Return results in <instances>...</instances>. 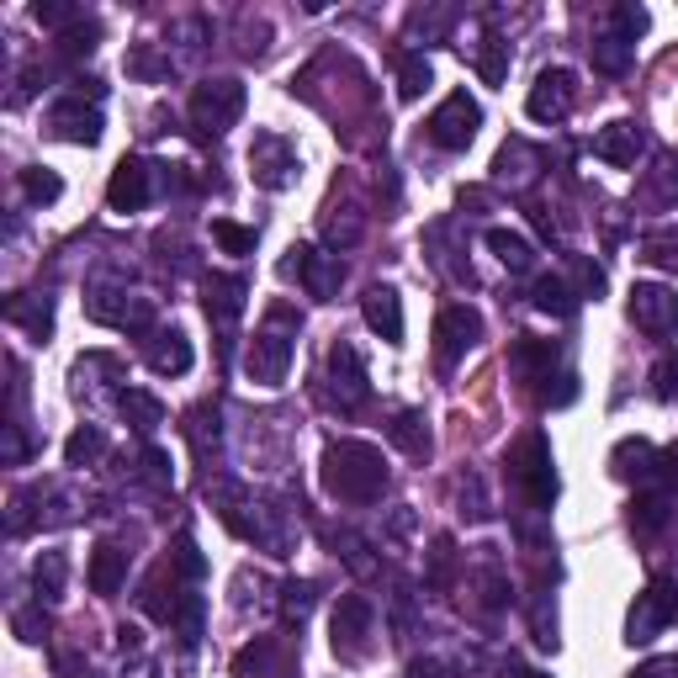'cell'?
<instances>
[{"mask_svg":"<svg viewBox=\"0 0 678 678\" xmlns=\"http://www.w3.org/2000/svg\"><path fill=\"white\" fill-rule=\"evenodd\" d=\"M324 488L340 504H377L387 488V462L366 440H334L324 451Z\"/></svg>","mask_w":678,"mask_h":678,"instance_id":"1","label":"cell"},{"mask_svg":"<svg viewBox=\"0 0 678 678\" xmlns=\"http://www.w3.org/2000/svg\"><path fill=\"white\" fill-rule=\"evenodd\" d=\"M287 324H298L292 308H271L266 329L249 340V355H245L249 381H260V387H281V381H287V366H292V351H298V345H292L298 329H287Z\"/></svg>","mask_w":678,"mask_h":678,"instance_id":"2","label":"cell"},{"mask_svg":"<svg viewBox=\"0 0 678 678\" xmlns=\"http://www.w3.org/2000/svg\"><path fill=\"white\" fill-rule=\"evenodd\" d=\"M509 477H515V488L530 498V504H551L557 498V472H551V445H546L541 430L519 434L515 445H509Z\"/></svg>","mask_w":678,"mask_h":678,"instance_id":"3","label":"cell"},{"mask_svg":"<svg viewBox=\"0 0 678 678\" xmlns=\"http://www.w3.org/2000/svg\"><path fill=\"white\" fill-rule=\"evenodd\" d=\"M239 117H245V85L239 80H202L191 90V122H196V133L223 138Z\"/></svg>","mask_w":678,"mask_h":678,"instance_id":"4","label":"cell"},{"mask_svg":"<svg viewBox=\"0 0 678 678\" xmlns=\"http://www.w3.org/2000/svg\"><path fill=\"white\" fill-rule=\"evenodd\" d=\"M674 621H678V589L668 583V578H652L647 589L636 594V604H631L625 642H631V647H647V642H657Z\"/></svg>","mask_w":678,"mask_h":678,"instance_id":"5","label":"cell"},{"mask_svg":"<svg viewBox=\"0 0 678 678\" xmlns=\"http://www.w3.org/2000/svg\"><path fill=\"white\" fill-rule=\"evenodd\" d=\"M477 128H483V107H477L466 90H451V96L430 111V122H424V133H430L434 149H451V154H462L466 143L477 138Z\"/></svg>","mask_w":678,"mask_h":678,"instance_id":"6","label":"cell"},{"mask_svg":"<svg viewBox=\"0 0 678 678\" xmlns=\"http://www.w3.org/2000/svg\"><path fill=\"white\" fill-rule=\"evenodd\" d=\"M372 621H377V615H372V599L340 594L329 631H334V652H340L345 663H360V657H366V647H372Z\"/></svg>","mask_w":678,"mask_h":678,"instance_id":"7","label":"cell"},{"mask_svg":"<svg viewBox=\"0 0 678 678\" xmlns=\"http://www.w3.org/2000/svg\"><path fill=\"white\" fill-rule=\"evenodd\" d=\"M477 340H483V313L477 308H466V302L440 308V319H434V355H440V366L462 360Z\"/></svg>","mask_w":678,"mask_h":678,"instance_id":"8","label":"cell"},{"mask_svg":"<svg viewBox=\"0 0 678 678\" xmlns=\"http://www.w3.org/2000/svg\"><path fill=\"white\" fill-rule=\"evenodd\" d=\"M249 170H255V181L266 191H287L298 181V149L281 133H255V143H249Z\"/></svg>","mask_w":678,"mask_h":678,"instance_id":"9","label":"cell"},{"mask_svg":"<svg viewBox=\"0 0 678 678\" xmlns=\"http://www.w3.org/2000/svg\"><path fill=\"white\" fill-rule=\"evenodd\" d=\"M631 324L652 334V340H668L678 329V298L668 287H657V281H642V287H631Z\"/></svg>","mask_w":678,"mask_h":678,"instance_id":"10","label":"cell"},{"mask_svg":"<svg viewBox=\"0 0 678 678\" xmlns=\"http://www.w3.org/2000/svg\"><path fill=\"white\" fill-rule=\"evenodd\" d=\"M578 101V85H572V69H541V80L530 85V101L525 111L536 117V122H562Z\"/></svg>","mask_w":678,"mask_h":678,"instance_id":"11","label":"cell"},{"mask_svg":"<svg viewBox=\"0 0 678 678\" xmlns=\"http://www.w3.org/2000/svg\"><path fill=\"white\" fill-rule=\"evenodd\" d=\"M287 276H298L302 287H308V298L329 302L345 271H340V260H334V255H324V249H313V245H298L292 249V260H287Z\"/></svg>","mask_w":678,"mask_h":678,"instance_id":"12","label":"cell"},{"mask_svg":"<svg viewBox=\"0 0 678 678\" xmlns=\"http://www.w3.org/2000/svg\"><path fill=\"white\" fill-rule=\"evenodd\" d=\"M329 377H334V392H340V408H360L372 398V381H366V360L355 345H334L329 351Z\"/></svg>","mask_w":678,"mask_h":678,"instance_id":"13","label":"cell"},{"mask_svg":"<svg viewBox=\"0 0 678 678\" xmlns=\"http://www.w3.org/2000/svg\"><path fill=\"white\" fill-rule=\"evenodd\" d=\"M360 319L372 324V334H381L387 345H403V298L392 287H372L360 298Z\"/></svg>","mask_w":678,"mask_h":678,"instance_id":"14","label":"cell"},{"mask_svg":"<svg viewBox=\"0 0 678 678\" xmlns=\"http://www.w3.org/2000/svg\"><path fill=\"white\" fill-rule=\"evenodd\" d=\"M149 202V164L143 160H122L107 181V207L111 213H138Z\"/></svg>","mask_w":678,"mask_h":678,"instance_id":"15","label":"cell"},{"mask_svg":"<svg viewBox=\"0 0 678 678\" xmlns=\"http://www.w3.org/2000/svg\"><path fill=\"white\" fill-rule=\"evenodd\" d=\"M245 281L239 276H207V287H202V308H207V319L217 329H234V319L245 313Z\"/></svg>","mask_w":678,"mask_h":678,"instance_id":"16","label":"cell"},{"mask_svg":"<svg viewBox=\"0 0 678 678\" xmlns=\"http://www.w3.org/2000/svg\"><path fill=\"white\" fill-rule=\"evenodd\" d=\"M49 128H54L58 138L90 149V143L101 138V111H85V107H75V101H58V107L49 111Z\"/></svg>","mask_w":678,"mask_h":678,"instance_id":"17","label":"cell"},{"mask_svg":"<svg viewBox=\"0 0 678 678\" xmlns=\"http://www.w3.org/2000/svg\"><path fill=\"white\" fill-rule=\"evenodd\" d=\"M122 578H128V551H117V546H96L90 551V568H85V583H90V594H117L122 589Z\"/></svg>","mask_w":678,"mask_h":678,"instance_id":"18","label":"cell"},{"mask_svg":"<svg viewBox=\"0 0 678 678\" xmlns=\"http://www.w3.org/2000/svg\"><path fill=\"white\" fill-rule=\"evenodd\" d=\"M594 154L604 164H636V154H642V128H636V122H610V128L594 138Z\"/></svg>","mask_w":678,"mask_h":678,"instance_id":"19","label":"cell"},{"mask_svg":"<svg viewBox=\"0 0 678 678\" xmlns=\"http://www.w3.org/2000/svg\"><path fill=\"white\" fill-rule=\"evenodd\" d=\"M551 360H557V351H551L546 340H530V334H519L515 345H509V366H515V377H525V381L551 377Z\"/></svg>","mask_w":678,"mask_h":678,"instance_id":"20","label":"cell"},{"mask_svg":"<svg viewBox=\"0 0 678 678\" xmlns=\"http://www.w3.org/2000/svg\"><path fill=\"white\" fill-rule=\"evenodd\" d=\"M6 319H11V324H22L32 340H49V329H54V308H49V298L17 292V298L6 302Z\"/></svg>","mask_w":678,"mask_h":678,"instance_id":"21","label":"cell"},{"mask_svg":"<svg viewBox=\"0 0 678 678\" xmlns=\"http://www.w3.org/2000/svg\"><path fill=\"white\" fill-rule=\"evenodd\" d=\"M117 408H122V419L143 434L164 424V403L154 398V392H143V387H122V392H117Z\"/></svg>","mask_w":678,"mask_h":678,"instance_id":"22","label":"cell"},{"mask_svg":"<svg viewBox=\"0 0 678 678\" xmlns=\"http://www.w3.org/2000/svg\"><path fill=\"white\" fill-rule=\"evenodd\" d=\"M191 360H196V355H191V340H186V334H164L160 345L149 351V366H154L160 377H186Z\"/></svg>","mask_w":678,"mask_h":678,"instance_id":"23","label":"cell"},{"mask_svg":"<svg viewBox=\"0 0 678 678\" xmlns=\"http://www.w3.org/2000/svg\"><path fill=\"white\" fill-rule=\"evenodd\" d=\"M488 249L509 266V271H530L536 266V249H530V239L525 234H515V228H488Z\"/></svg>","mask_w":678,"mask_h":678,"instance_id":"24","label":"cell"},{"mask_svg":"<svg viewBox=\"0 0 678 678\" xmlns=\"http://www.w3.org/2000/svg\"><path fill=\"white\" fill-rule=\"evenodd\" d=\"M387 434L403 445V456H413V462H424V456H430V430H424V419H419V413H398V419L387 424Z\"/></svg>","mask_w":678,"mask_h":678,"instance_id":"25","label":"cell"},{"mask_svg":"<svg viewBox=\"0 0 678 678\" xmlns=\"http://www.w3.org/2000/svg\"><path fill=\"white\" fill-rule=\"evenodd\" d=\"M536 308L551 313V319H568L572 308H578V292H572L562 276H541V281H536Z\"/></svg>","mask_w":678,"mask_h":678,"instance_id":"26","label":"cell"},{"mask_svg":"<svg viewBox=\"0 0 678 678\" xmlns=\"http://www.w3.org/2000/svg\"><path fill=\"white\" fill-rule=\"evenodd\" d=\"M64 578H69V562H64V551H43V557L32 562L37 599H58V594H64Z\"/></svg>","mask_w":678,"mask_h":678,"instance_id":"27","label":"cell"},{"mask_svg":"<svg viewBox=\"0 0 678 678\" xmlns=\"http://www.w3.org/2000/svg\"><path fill=\"white\" fill-rule=\"evenodd\" d=\"M101 451H107V434L96 430V424H80V430L64 440V462L69 466H90Z\"/></svg>","mask_w":678,"mask_h":678,"instance_id":"28","label":"cell"},{"mask_svg":"<svg viewBox=\"0 0 678 678\" xmlns=\"http://www.w3.org/2000/svg\"><path fill=\"white\" fill-rule=\"evenodd\" d=\"M22 191H28L32 207H49V202H58V196H64V181H58L54 170L32 164V170H22Z\"/></svg>","mask_w":678,"mask_h":678,"instance_id":"29","label":"cell"},{"mask_svg":"<svg viewBox=\"0 0 678 678\" xmlns=\"http://www.w3.org/2000/svg\"><path fill=\"white\" fill-rule=\"evenodd\" d=\"M663 525H668V498L647 493V498L631 504V530H636V536H657Z\"/></svg>","mask_w":678,"mask_h":678,"instance_id":"30","label":"cell"},{"mask_svg":"<svg viewBox=\"0 0 678 678\" xmlns=\"http://www.w3.org/2000/svg\"><path fill=\"white\" fill-rule=\"evenodd\" d=\"M213 239L223 255H255V228L234 223V217H213Z\"/></svg>","mask_w":678,"mask_h":678,"instance_id":"31","label":"cell"},{"mask_svg":"<svg viewBox=\"0 0 678 678\" xmlns=\"http://www.w3.org/2000/svg\"><path fill=\"white\" fill-rule=\"evenodd\" d=\"M424 85H430V58H419V54L398 58V96H403V101H419Z\"/></svg>","mask_w":678,"mask_h":678,"instance_id":"32","label":"cell"},{"mask_svg":"<svg viewBox=\"0 0 678 678\" xmlns=\"http://www.w3.org/2000/svg\"><path fill=\"white\" fill-rule=\"evenodd\" d=\"M652 462H657V451H652L647 440H625L621 451H615V472L621 477H647Z\"/></svg>","mask_w":678,"mask_h":678,"instance_id":"33","label":"cell"},{"mask_svg":"<svg viewBox=\"0 0 678 678\" xmlns=\"http://www.w3.org/2000/svg\"><path fill=\"white\" fill-rule=\"evenodd\" d=\"M271 652H276V642H271V636H260L255 647H245L239 657H234V674H239V678H266V668H271Z\"/></svg>","mask_w":678,"mask_h":678,"instance_id":"34","label":"cell"},{"mask_svg":"<svg viewBox=\"0 0 678 678\" xmlns=\"http://www.w3.org/2000/svg\"><path fill=\"white\" fill-rule=\"evenodd\" d=\"M594 69H604V75H625V69H631V43H621V37L594 43Z\"/></svg>","mask_w":678,"mask_h":678,"instance_id":"35","label":"cell"},{"mask_svg":"<svg viewBox=\"0 0 678 678\" xmlns=\"http://www.w3.org/2000/svg\"><path fill=\"white\" fill-rule=\"evenodd\" d=\"M652 392H657L663 403H674L678 398V351H668L657 366H652Z\"/></svg>","mask_w":678,"mask_h":678,"instance_id":"36","label":"cell"},{"mask_svg":"<svg viewBox=\"0 0 678 678\" xmlns=\"http://www.w3.org/2000/svg\"><path fill=\"white\" fill-rule=\"evenodd\" d=\"M477 69H483V80H488V85L504 80V69H509V43L488 37V49H483V58H477Z\"/></svg>","mask_w":678,"mask_h":678,"instance_id":"37","label":"cell"},{"mask_svg":"<svg viewBox=\"0 0 678 678\" xmlns=\"http://www.w3.org/2000/svg\"><path fill=\"white\" fill-rule=\"evenodd\" d=\"M281 615H287V621H308V610H313V583H287V589H281Z\"/></svg>","mask_w":678,"mask_h":678,"instance_id":"38","label":"cell"},{"mask_svg":"<svg viewBox=\"0 0 678 678\" xmlns=\"http://www.w3.org/2000/svg\"><path fill=\"white\" fill-rule=\"evenodd\" d=\"M647 32V11L642 6H615V37L621 43H636Z\"/></svg>","mask_w":678,"mask_h":678,"instance_id":"39","label":"cell"},{"mask_svg":"<svg viewBox=\"0 0 678 678\" xmlns=\"http://www.w3.org/2000/svg\"><path fill=\"white\" fill-rule=\"evenodd\" d=\"M430 557H434V562H430V583H434V589H445V583H451V557H456V541H451V536H434Z\"/></svg>","mask_w":678,"mask_h":678,"instance_id":"40","label":"cell"},{"mask_svg":"<svg viewBox=\"0 0 678 678\" xmlns=\"http://www.w3.org/2000/svg\"><path fill=\"white\" fill-rule=\"evenodd\" d=\"M175 572H181V578H202V572H207V562H202V551H196L191 536L175 541Z\"/></svg>","mask_w":678,"mask_h":678,"instance_id":"41","label":"cell"},{"mask_svg":"<svg viewBox=\"0 0 678 678\" xmlns=\"http://www.w3.org/2000/svg\"><path fill=\"white\" fill-rule=\"evenodd\" d=\"M572 281H578V292H583V298H599V292H604V271L589 266V260H572Z\"/></svg>","mask_w":678,"mask_h":678,"instance_id":"42","label":"cell"},{"mask_svg":"<svg viewBox=\"0 0 678 678\" xmlns=\"http://www.w3.org/2000/svg\"><path fill=\"white\" fill-rule=\"evenodd\" d=\"M143 477H149L154 488H170V483H175V472H170V456H164V451H143Z\"/></svg>","mask_w":678,"mask_h":678,"instance_id":"43","label":"cell"},{"mask_svg":"<svg viewBox=\"0 0 678 678\" xmlns=\"http://www.w3.org/2000/svg\"><path fill=\"white\" fill-rule=\"evenodd\" d=\"M11 625H17V636H22V642H43V631H49V621H43L37 610H17Z\"/></svg>","mask_w":678,"mask_h":678,"instance_id":"44","label":"cell"},{"mask_svg":"<svg viewBox=\"0 0 678 678\" xmlns=\"http://www.w3.org/2000/svg\"><path fill=\"white\" fill-rule=\"evenodd\" d=\"M32 17H37L43 28H64V22H80V11H75V6H43V0L32 6Z\"/></svg>","mask_w":678,"mask_h":678,"instance_id":"45","label":"cell"},{"mask_svg":"<svg viewBox=\"0 0 678 678\" xmlns=\"http://www.w3.org/2000/svg\"><path fill=\"white\" fill-rule=\"evenodd\" d=\"M647 260H657V266L678 271V239H647Z\"/></svg>","mask_w":678,"mask_h":678,"instance_id":"46","label":"cell"},{"mask_svg":"<svg viewBox=\"0 0 678 678\" xmlns=\"http://www.w3.org/2000/svg\"><path fill=\"white\" fill-rule=\"evenodd\" d=\"M631 678H678V657H652V663H642Z\"/></svg>","mask_w":678,"mask_h":678,"instance_id":"47","label":"cell"},{"mask_svg":"<svg viewBox=\"0 0 678 678\" xmlns=\"http://www.w3.org/2000/svg\"><path fill=\"white\" fill-rule=\"evenodd\" d=\"M657 202H678V170L674 164H657Z\"/></svg>","mask_w":678,"mask_h":678,"instance_id":"48","label":"cell"},{"mask_svg":"<svg viewBox=\"0 0 678 678\" xmlns=\"http://www.w3.org/2000/svg\"><path fill=\"white\" fill-rule=\"evenodd\" d=\"M445 668L434 663V657H419V663H408V678H440Z\"/></svg>","mask_w":678,"mask_h":678,"instance_id":"49","label":"cell"},{"mask_svg":"<svg viewBox=\"0 0 678 678\" xmlns=\"http://www.w3.org/2000/svg\"><path fill=\"white\" fill-rule=\"evenodd\" d=\"M657 462H663V472H668V483H674V488H678V445H674V451H663Z\"/></svg>","mask_w":678,"mask_h":678,"instance_id":"50","label":"cell"}]
</instances>
